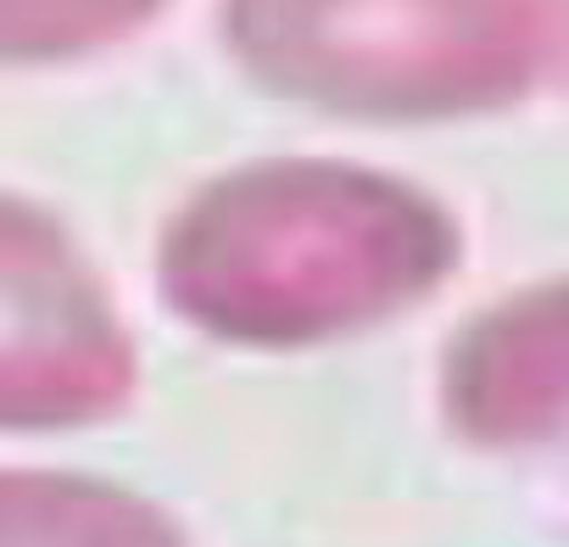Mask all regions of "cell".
Returning a JSON list of instances; mask_svg holds the SVG:
<instances>
[{
  "instance_id": "3",
  "label": "cell",
  "mask_w": 569,
  "mask_h": 547,
  "mask_svg": "<svg viewBox=\"0 0 569 547\" xmlns=\"http://www.w3.org/2000/svg\"><path fill=\"white\" fill-rule=\"evenodd\" d=\"M140 358L73 229L0 190V436L84 430L129 408Z\"/></svg>"
},
{
  "instance_id": "1",
  "label": "cell",
  "mask_w": 569,
  "mask_h": 547,
  "mask_svg": "<svg viewBox=\"0 0 569 547\" xmlns=\"http://www.w3.org/2000/svg\"><path fill=\"white\" fill-rule=\"evenodd\" d=\"M458 262L452 218L352 162L279 157L207 179L157 240V291L207 341L297 352L425 302Z\"/></svg>"
},
{
  "instance_id": "2",
  "label": "cell",
  "mask_w": 569,
  "mask_h": 547,
  "mask_svg": "<svg viewBox=\"0 0 569 547\" xmlns=\"http://www.w3.org/2000/svg\"><path fill=\"white\" fill-rule=\"evenodd\" d=\"M218 34L273 101L436 123L530 96L569 51V0H223Z\"/></svg>"
},
{
  "instance_id": "6",
  "label": "cell",
  "mask_w": 569,
  "mask_h": 547,
  "mask_svg": "<svg viewBox=\"0 0 569 547\" xmlns=\"http://www.w3.org/2000/svg\"><path fill=\"white\" fill-rule=\"evenodd\" d=\"M168 0H0V68L101 57L162 18Z\"/></svg>"
},
{
  "instance_id": "5",
  "label": "cell",
  "mask_w": 569,
  "mask_h": 547,
  "mask_svg": "<svg viewBox=\"0 0 569 547\" xmlns=\"http://www.w3.org/2000/svg\"><path fill=\"white\" fill-rule=\"evenodd\" d=\"M0 547H184V530L168 508L112 480L0 469Z\"/></svg>"
},
{
  "instance_id": "4",
  "label": "cell",
  "mask_w": 569,
  "mask_h": 547,
  "mask_svg": "<svg viewBox=\"0 0 569 547\" xmlns=\"http://www.w3.org/2000/svg\"><path fill=\"white\" fill-rule=\"evenodd\" d=\"M447 419L486 447L569 436V286L525 291L463 330L447 358Z\"/></svg>"
}]
</instances>
